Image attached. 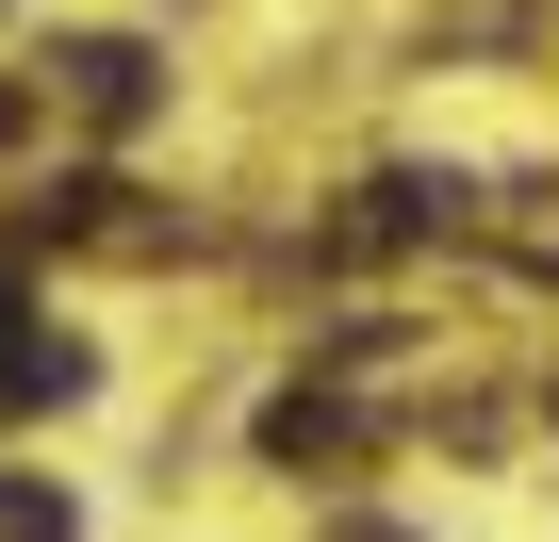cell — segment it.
I'll return each instance as SVG.
<instances>
[{"mask_svg": "<svg viewBox=\"0 0 559 542\" xmlns=\"http://www.w3.org/2000/svg\"><path fill=\"white\" fill-rule=\"evenodd\" d=\"M362 542H379V526H362Z\"/></svg>", "mask_w": 559, "mask_h": 542, "instance_id": "6da1fadb", "label": "cell"}]
</instances>
